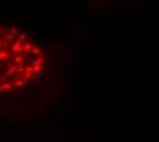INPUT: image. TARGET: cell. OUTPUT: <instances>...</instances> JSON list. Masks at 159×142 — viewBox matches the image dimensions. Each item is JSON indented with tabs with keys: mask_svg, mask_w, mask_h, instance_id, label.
I'll return each instance as SVG.
<instances>
[{
	"mask_svg": "<svg viewBox=\"0 0 159 142\" xmlns=\"http://www.w3.org/2000/svg\"><path fill=\"white\" fill-rule=\"evenodd\" d=\"M47 55L21 26L0 25V93L29 88L45 72Z\"/></svg>",
	"mask_w": 159,
	"mask_h": 142,
	"instance_id": "1",
	"label": "cell"
}]
</instances>
